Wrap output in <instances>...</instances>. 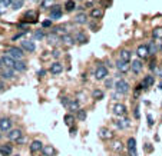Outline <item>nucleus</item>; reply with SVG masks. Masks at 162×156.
Returning a JSON list of instances; mask_svg holds the SVG:
<instances>
[{"label":"nucleus","instance_id":"nucleus-1","mask_svg":"<svg viewBox=\"0 0 162 156\" xmlns=\"http://www.w3.org/2000/svg\"><path fill=\"white\" fill-rule=\"evenodd\" d=\"M6 54L13 57L14 60H20L23 57V50L20 47H16V46H12V47H7L6 49Z\"/></svg>","mask_w":162,"mask_h":156},{"label":"nucleus","instance_id":"nucleus-2","mask_svg":"<svg viewBox=\"0 0 162 156\" xmlns=\"http://www.w3.org/2000/svg\"><path fill=\"white\" fill-rule=\"evenodd\" d=\"M115 89H116V92L119 95H126L129 92V83L126 80H123V79H119L115 83Z\"/></svg>","mask_w":162,"mask_h":156},{"label":"nucleus","instance_id":"nucleus-3","mask_svg":"<svg viewBox=\"0 0 162 156\" xmlns=\"http://www.w3.org/2000/svg\"><path fill=\"white\" fill-rule=\"evenodd\" d=\"M108 69H106V66H104V65H99L96 67V70H95V79L96 80H104L106 76H108Z\"/></svg>","mask_w":162,"mask_h":156},{"label":"nucleus","instance_id":"nucleus-4","mask_svg":"<svg viewBox=\"0 0 162 156\" xmlns=\"http://www.w3.org/2000/svg\"><path fill=\"white\" fill-rule=\"evenodd\" d=\"M22 136H23L22 129H12L9 130V133H7L9 140H12V142H19V139H22Z\"/></svg>","mask_w":162,"mask_h":156},{"label":"nucleus","instance_id":"nucleus-5","mask_svg":"<svg viewBox=\"0 0 162 156\" xmlns=\"http://www.w3.org/2000/svg\"><path fill=\"white\" fill-rule=\"evenodd\" d=\"M12 120L9 119V117H2L0 119V130L2 132H9V130H12Z\"/></svg>","mask_w":162,"mask_h":156},{"label":"nucleus","instance_id":"nucleus-6","mask_svg":"<svg viewBox=\"0 0 162 156\" xmlns=\"http://www.w3.org/2000/svg\"><path fill=\"white\" fill-rule=\"evenodd\" d=\"M136 54L139 59H146L149 56V49H148V45H141L138 46L136 49Z\"/></svg>","mask_w":162,"mask_h":156},{"label":"nucleus","instance_id":"nucleus-7","mask_svg":"<svg viewBox=\"0 0 162 156\" xmlns=\"http://www.w3.org/2000/svg\"><path fill=\"white\" fill-rule=\"evenodd\" d=\"M113 115L115 116H119V117L125 116L126 115V106L123 103H116L113 106Z\"/></svg>","mask_w":162,"mask_h":156},{"label":"nucleus","instance_id":"nucleus-8","mask_svg":"<svg viewBox=\"0 0 162 156\" xmlns=\"http://www.w3.org/2000/svg\"><path fill=\"white\" fill-rule=\"evenodd\" d=\"M116 69L121 73H126V72H129L130 70V65H129V62H125V60H122V59H119L116 62Z\"/></svg>","mask_w":162,"mask_h":156},{"label":"nucleus","instance_id":"nucleus-9","mask_svg":"<svg viewBox=\"0 0 162 156\" xmlns=\"http://www.w3.org/2000/svg\"><path fill=\"white\" fill-rule=\"evenodd\" d=\"M98 135H99V137H100L102 140H109V139L113 137V133H112L108 128H100L99 132H98Z\"/></svg>","mask_w":162,"mask_h":156},{"label":"nucleus","instance_id":"nucleus-10","mask_svg":"<svg viewBox=\"0 0 162 156\" xmlns=\"http://www.w3.org/2000/svg\"><path fill=\"white\" fill-rule=\"evenodd\" d=\"M62 17V7L58 6V4H55V6H52V9H50V19L52 20H58Z\"/></svg>","mask_w":162,"mask_h":156},{"label":"nucleus","instance_id":"nucleus-11","mask_svg":"<svg viewBox=\"0 0 162 156\" xmlns=\"http://www.w3.org/2000/svg\"><path fill=\"white\" fill-rule=\"evenodd\" d=\"M49 72H50L52 75H60V73L63 72V66L60 65L59 62H55V63H52V65H50V67H49Z\"/></svg>","mask_w":162,"mask_h":156},{"label":"nucleus","instance_id":"nucleus-12","mask_svg":"<svg viewBox=\"0 0 162 156\" xmlns=\"http://www.w3.org/2000/svg\"><path fill=\"white\" fill-rule=\"evenodd\" d=\"M155 83V79H154V76H151V75H148V76H145L142 80V83H141V87L142 89H146V87H151V86Z\"/></svg>","mask_w":162,"mask_h":156},{"label":"nucleus","instance_id":"nucleus-13","mask_svg":"<svg viewBox=\"0 0 162 156\" xmlns=\"http://www.w3.org/2000/svg\"><path fill=\"white\" fill-rule=\"evenodd\" d=\"M2 78L7 79V80L13 79L14 78V69L13 67H6V66H4V69H3V72H2Z\"/></svg>","mask_w":162,"mask_h":156},{"label":"nucleus","instance_id":"nucleus-14","mask_svg":"<svg viewBox=\"0 0 162 156\" xmlns=\"http://www.w3.org/2000/svg\"><path fill=\"white\" fill-rule=\"evenodd\" d=\"M142 62L139 60V59H135V60H132V65H130V69H132V72L134 73H141V70H142Z\"/></svg>","mask_w":162,"mask_h":156},{"label":"nucleus","instance_id":"nucleus-15","mask_svg":"<svg viewBox=\"0 0 162 156\" xmlns=\"http://www.w3.org/2000/svg\"><path fill=\"white\" fill-rule=\"evenodd\" d=\"M12 153H13L12 145H2L0 146V155L2 156H10Z\"/></svg>","mask_w":162,"mask_h":156},{"label":"nucleus","instance_id":"nucleus-16","mask_svg":"<svg viewBox=\"0 0 162 156\" xmlns=\"http://www.w3.org/2000/svg\"><path fill=\"white\" fill-rule=\"evenodd\" d=\"M42 153H43V156H55L56 155V149L53 148L52 145H46L42 149Z\"/></svg>","mask_w":162,"mask_h":156},{"label":"nucleus","instance_id":"nucleus-17","mask_svg":"<svg viewBox=\"0 0 162 156\" xmlns=\"http://www.w3.org/2000/svg\"><path fill=\"white\" fill-rule=\"evenodd\" d=\"M22 47L25 49V50H27V52H34L36 50V45L33 43V42H30V40H25V42H22Z\"/></svg>","mask_w":162,"mask_h":156},{"label":"nucleus","instance_id":"nucleus-18","mask_svg":"<svg viewBox=\"0 0 162 156\" xmlns=\"http://www.w3.org/2000/svg\"><path fill=\"white\" fill-rule=\"evenodd\" d=\"M42 149H43V143L40 142V140H33L32 145H30V152L36 153V152H40Z\"/></svg>","mask_w":162,"mask_h":156},{"label":"nucleus","instance_id":"nucleus-19","mask_svg":"<svg viewBox=\"0 0 162 156\" xmlns=\"http://www.w3.org/2000/svg\"><path fill=\"white\" fill-rule=\"evenodd\" d=\"M2 62H3V66H6V67H13L14 69V62H16V60H14L13 57L4 54V56L2 57Z\"/></svg>","mask_w":162,"mask_h":156},{"label":"nucleus","instance_id":"nucleus-20","mask_svg":"<svg viewBox=\"0 0 162 156\" xmlns=\"http://www.w3.org/2000/svg\"><path fill=\"white\" fill-rule=\"evenodd\" d=\"M129 119H119V120H116L115 122V126H116L118 129H125V128H129Z\"/></svg>","mask_w":162,"mask_h":156},{"label":"nucleus","instance_id":"nucleus-21","mask_svg":"<svg viewBox=\"0 0 162 156\" xmlns=\"http://www.w3.org/2000/svg\"><path fill=\"white\" fill-rule=\"evenodd\" d=\"M91 16H92V19H100L102 16H104V10L100 9V7H93L92 9V12H91Z\"/></svg>","mask_w":162,"mask_h":156},{"label":"nucleus","instance_id":"nucleus-22","mask_svg":"<svg viewBox=\"0 0 162 156\" xmlns=\"http://www.w3.org/2000/svg\"><path fill=\"white\" fill-rule=\"evenodd\" d=\"M60 42L63 43V45H66V46H72L73 45V42H75V39L72 37L70 34H62V37H60Z\"/></svg>","mask_w":162,"mask_h":156},{"label":"nucleus","instance_id":"nucleus-23","mask_svg":"<svg viewBox=\"0 0 162 156\" xmlns=\"http://www.w3.org/2000/svg\"><path fill=\"white\" fill-rule=\"evenodd\" d=\"M110 149L115 150V152H122L123 150V143L121 140H113L110 143Z\"/></svg>","mask_w":162,"mask_h":156},{"label":"nucleus","instance_id":"nucleus-24","mask_svg":"<svg viewBox=\"0 0 162 156\" xmlns=\"http://www.w3.org/2000/svg\"><path fill=\"white\" fill-rule=\"evenodd\" d=\"M14 70H17V72H25L26 70V63L20 59V60H16L14 62Z\"/></svg>","mask_w":162,"mask_h":156},{"label":"nucleus","instance_id":"nucleus-25","mask_svg":"<svg viewBox=\"0 0 162 156\" xmlns=\"http://www.w3.org/2000/svg\"><path fill=\"white\" fill-rule=\"evenodd\" d=\"M75 40H76L78 43H80V45H83V43L88 42V37H86V34H85L83 32H78V33H76V37H75Z\"/></svg>","mask_w":162,"mask_h":156},{"label":"nucleus","instance_id":"nucleus-26","mask_svg":"<svg viewBox=\"0 0 162 156\" xmlns=\"http://www.w3.org/2000/svg\"><path fill=\"white\" fill-rule=\"evenodd\" d=\"M130 56H132L130 52H129V50H126V49H123V50L119 52V59H122V60H125V62H129Z\"/></svg>","mask_w":162,"mask_h":156},{"label":"nucleus","instance_id":"nucleus-27","mask_svg":"<svg viewBox=\"0 0 162 156\" xmlns=\"http://www.w3.org/2000/svg\"><path fill=\"white\" fill-rule=\"evenodd\" d=\"M86 13H79L75 16V23H78V25H85L86 23Z\"/></svg>","mask_w":162,"mask_h":156},{"label":"nucleus","instance_id":"nucleus-28","mask_svg":"<svg viewBox=\"0 0 162 156\" xmlns=\"http://www.w3.org/2000/svg\"><path fill=\"white\" fill-rule=\"evenodd\" d=\"M152 37L155 40H162V27H156L152 30Z\"/></svg>","mask_w":162,"mask_h":156},{"label":"nucleus","instance_id":"nucleus-29","mask_svg":"<svg viewBox=\"0 0 162 156\" xmlns=\"http://www.w3.org/2000/svg\"><path fill=\"white\" fill-rule=\"evenodd\" d=\"M68 109H69V110H76L78 112L79 109H80V104H79V102L78 100H73V99H72L70 100V103H69V106H68Z\"/></svg>","mask_w":162,"mask_h":156},{"label":"nucleus","instance_id":"nucleus-30","mask_svg":"<svg viewBox=\"0 0 162 156\" xmlns=\"http://www.w3.org/2000/svg\"><path fill=\"white\" fill-rule=\"evenodd\" d=\"M156 43L158 42H149V45H148V49H149V54H155L156 52H158V46H156Z\"/></svg>","mask_w":162,"mask_h":156},{"label":"nucleus","instance_id":"nucleus-31","mask_svg":"<svg viewBox=\"0 0 162 156\" xmlns=\"http://www.w3.org/2000/svg\"><path fill=\"white\" fill-rule=\"evenodd\" d=\"M53 4H55V0H42L40 7H42V9H49V7H52Z\"/></svg>","mask_w":162,"mask_h":156},{"label":"nucleus","instance_id":"nucleus-32","mask_svg":"<svg viewBox=\"0 0 162 156\" xmlns=\"http://www.w3.org/2000/svg\"><path fill=\"white\" fill-rule=\"evenodd\" d=\"M65 7H66V10H68V12H72V10H73V9L76 7V3H75V0H66Z\"/></svg>","mask_w":162,"mask_h":156},{"label":"nucleus","instance_id":"nucleus-33","mask_svg":"<svg viewBox=\"0 0 162 156\" xmlns=\"http://www.w3.org/2000/svg\"><path fill=\"white\" fill-rule=\"evenodd\" d=\"M25 4V0H13V3H12V7H13L14 10H19L22 9Z\"/></svg>","mask_w":162,"mask_h":156},{"label":"nucleus","instance_id":"nucleus-34","mask_svg":"<svg viewBox=\"0 0 162 156\" xmlns=\"http://www.w3.org/2000/svg\"><path fill=\"white\" fill-rule=\"evenodd\" d=\"M58 40H59V37H58V36H56V33H55V32H53V33H50V34L47 36V42H49L50 45H55V43H56Z\"/></svg>","mask_w":162,"mask_h":156},{"label":"nucleus","instance_id":"nucleus-35","mask_svg":"<svg viewBox=\"0 0 162 156\" xmlns=\"http://www.w3.org/2000/svg\"><path fill=\"white\" fill-rule=\"evenodd\" d=\"M92 96H93V99H96V100H100L105 95H104V92H102V90H98V89H96V90L92 92Z\"/></svg>","mask_w":162,"mask_h":156},{"label":"nucleus","instance_id":"nucleus-36","mask_svg":"<svg viewBox=\"0 0 162 156\" xmlns=\"http://www.w3.org/2000/svg\"><path fill=\"white\" fill-rule=\"evenodd\" d=\"M78 119L80 120V122L86 120V110H83V109H79V110H78Z\"/></svg>","mask_w":162,"mask_h":156},{"label":"nucleus","instance_id":"nucleus-37","mask_svg":"<svg viewBox=\"0 0 162 156\" xmlns=\"http://www.w3.org/2000/svg\"><path fill=\"white\" fill-rule=\"evenodd\" d=\"M135 148H136L135 137H129V139H128V149H135Z\"/></svg>","mask_w":162,"mask_h":156},{"label":"nucleus","instance_id":"nucleus-38","mask_svg":"<svg viewBox=\"0 0 162 156\" xmlns=\"http://www.w3.org/2000/svg\"><path fill=\"white\" fill-rule=\"evenodd\" d=\"M63 120H65V123L68 125V126H72V123H73V120H75V117L72 116V115H66Z\"/></svg>","mask_w":162,"mask_h":156},{"label":"nucleus","instance_id":"nucleus-39","mask_svg":"<svg viewBox=\"0 0 162 156\" xmlns=\"http://www.w3.org/2000/svg\"><path fill=\"white\" fill-rule=\"evenodd\" d=\"M43 37H45V33L42 32V30H36L34 32V39L36 40H42Z\"/></svg>","mask_w":162,"mask_h":156},{"label":"nucleus","instance_id":"nucleus-40","mask_svg":"<svg viewBox=\"0 0 162 156\" xmlns=\"http://www.w3.org/2000/svg\"><path fill=\"white\" fill-rule=\"evenodd\" d=\"M60 103L63 104V106H66V107H68V106H69V103H70V99L66 98V96H63V98L60 99Z\"/></svg>","mask_w":162,"mask_h":156},{"label":"nucleus","instance_id":"nucleus-41","mask_svg":"<svg viewBox=\"0 0 162 156\" xmlns=\"http://www.w3.org/2000/svg\"><path fill=\"white\" fill-rule=\"evenodd\" d=\"M27 32H29V30H23V32L17 33V34H16V36H13V40H17V39H20V37H22V36H25V34H26Z\"/></svg>","mask_w":162,"mask_h":156},{"label":"nucleus","instance_id":"nucleus-42","mask_svg":"<svg viewBox=\"0 0 162 156\" xmlns=\"http://www.w3.org/2000/svg\"><path fill=\"white\" fill-rule=\"evenodd\" d=\"M12 3H13V0H2V4H3V7H9Z\"/></svg>","mask_w":162,"mask_h":156},{"label":"nucleus","instance_id":"nucleus-43","mask_svg":"<svg viewBox=\"0 0 162 156\" xmlns=\"http://www.w3.org/2000/svg\"><path fill=\"white\" fill-rule=\"evenodd\" d=\"M25 17H33V19H36V13L30 10V12H27V13L25 14Z\"/></svg>","mask_w":162,"mask_h":156},{"label":"nucleus","instance_id":"nucleus-44","mask_svg":"<svg viewBox=\"0 0 162 156\" xmlns=\"http://www.w3.org/2000/svg\"><path fill=\"white\" fill-rule=\"evenodd\" d=\"M42 26H43V27H49V26H52V19H50V20H45V22L42 23Z\"/></svg>","mask_w":162,"mask_h":156},{"label":"nucleus","instance_id":"nucleus-45","mask_svg":"<svg viewBox=\"0 0 162 156\" xmlns=\"http://www.w3.org/2000/svg\"><path fill=\"white\" fill-rule=\"evenodd\" d=\"M129 150V156H138V152H136V148L135 149H128Z\"/></svg>","mask_w":162,"mask_h":156},{"label":"nucleus","instance_id":"nucleus-46","mask_svg":"<svg viewBox=\"0 0 162 156\" xmlns=\"http://www.w3.org/2000/svg\"><path fill=\"white\" fill-rule=\"evenodd\" d=\"M148 125H149V126H152V125H154V120H152V116H151V115H148Z\"/></svg>","mask_w":162,"mask_h":156},{"label":"nucleus","instance_id":"nucleus-47","mask_svg":"<svg viewBox=\"0 0 162 156\" xmlns=\"http://www.w3.org/2000/svg\"><path fill=\"white\" fill-rule=\"evenodd\" d=\"M70 135H72V136H75V135H76V128H72V126H70Z\"/></svg>","mask_w":162,"mask_h":156},{"label":"nucleus","instance_id":"nucleus-48","mask_svg":"<svg viewBox=\"0 0 162 156\" xmlns=\"http://www.w3.org/2000/svg\"><path fill=\"white\" fill-rule=\"evenodd\" d=\"M4 90V82L3 80H0V92Z\"/></svg>","mask_w":162,"mask_h":156},{"label":"nucleus","instance_id":"nucleus-49","mask_svg":"<svg viewBox=\"0 0 162 156\" xmlns=\"http://www.w3.org/2000/svg\"><path fill=\"white\" fill-rule=\"evenodd\" d=\"M59 56H60L59 50H55V52H53V57H59Z\"/></svg>","mask_w":162,"mask_h":156},{"label":"nucleus","instance_id":"nucleus-50","mask_svg":"<svg viewBox=\"0 0 162 156\" xmlns=\"http://www.w3.org/2000/svg\"><path fill=\"white\" fill-rule=\"evenodd\" d=\"M45 73H46V70H43V69H42V70H39V73H38V75H39V76H45Z\"/></svg>","mask_w":162,"mask_h":156},{"label":"nucleus","instance_id":"nucleus-51","mask_svg":"<svg viewBox=\"0 0 162 156\" xmlns=\"http://www.w3.org/2000/svg\"><path fill=\"white\" fill-rule=\"evenodd\" d=\"M135 117H139V107L135 109Z\"/></svg>","mask_w":162,"mask_h":156},{"label":"nucleus","instance_id":"nucleus-52","mask_svg":"<svg viewBox=\"0 0 162 156\" xmlns=\"http://www.w3.org/2000/svg\"><path fill=\"white\" fill-rule=\"evenodd\" d=\"M112 86V80H106V87H110Z\"/></svg>","mask_w":162,"mask_h":156},{"label":"nucleus","instance_id":"nucleus-53","mask_svg":"<svg viewBox=\"0 0 162 156\" xmlns=\"http://www.w3.org/2000/svg\"><path fill=\"white\" fill-rule=\"evenodd\" d=\"M2 66H3V62H2V59H0V67H2Z\"/></svg>","mask_w":162,"mask_h":156},{"label":"nucleus","instance_id":"nucleus-54","mask_svg":"<svg viewBox=\"0 0 162 156\" xmlns=\"http://www.w3.org/2000/svg\"><path fill=\"white\" fill-rule=\"evenodd\" d=\"M159 87H161V89H162V83H159Z\"/></svg>","mask_w":162,"mask_h":156},{"label":"nucleus","instance_id":"nucleus-55","mask_svg":"<svg viewBox=\"0 0 162 156\" xmlns=\"http://www.w3.org/2000/svg\"><path fill=\"white\" fill-rule=\"evenodd\" d=\"M0 137H2V130H0Z\"/></svg>","mask_w":162,"mask_h":156},{"label":"nucleus","instance_id":"nucleus-56","mask_svg":"<svg viewBox=\"0 0 162 156\" xmlns=\"http://www.w3.org/2000/svg\"><path fill=\"white\" fill-rule=\"evenodd\" d=\"M14 156H20V155H14Z\"/></svg>","mask_w":162,"mask_h":156},{"label":"nucleus","instance_id":"nucleus-57","mask_svg":"<svg viewBox=\"0 0 162 156\" xmlns=\"http://www.w3.org/2000/svg\"><path fill=\"white\" fill-rule=\"evenodd\" d=\"M0 3H2V0H0Z\"/></svg>","mask_w":162,"mask_h":156}]
</instances>
